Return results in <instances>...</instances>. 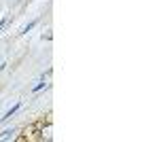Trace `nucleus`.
Listing matches in <instances>:
<instances>
[{"mask_svg":"<svg viewBox=\"0 0 159 142\" xmlns=\"http://www.w3.org/2000/svg\"><path fill=\"white\" fill-rule=\"evenodd\" d=\"M13 134H15L13 130H7V131H2V134H0V140H7V138H11Z\"/></svg>","mask_w":159,"mask_h":142,"instance_id":"1","label":"nucleus"}]
</instances>
